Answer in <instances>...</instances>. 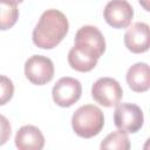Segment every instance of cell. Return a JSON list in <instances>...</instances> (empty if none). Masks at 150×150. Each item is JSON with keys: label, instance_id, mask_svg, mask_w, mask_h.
<instances>
[{"label": "cell", "instance_id": "7c38bea8", "mask_svg": "<svg viewBox=\"0 0 150 150\" xmlns=\"http://www.w3.org/2000/svg\"><path fill=\"white\" fill-rule=\"evenodd\" d=\"M19 19V9L16 5L0 1V30L12 28Z\"/></svg>", "mask_w": 150, "mask_h": 150}, {"label": "cell", "instance_id": "2e32d148", "mask_svg": "<svg viewBox=\"0 0 150 150\" xmlns=\"http://www.w3.org/2000/svg\"><path fill=\"white\" fill-rule=\"evenodd\" d=\"M138 1H139V4L144 7V9H145V11H149V5H148L149 0H138Z\"/></svg>", "mask_w": 150, "mask_h": 150}, {"label": "cell", "instance_id": "9c48e42d", "mask_svg": "<svg viewBox=\"0 0 150 150\" xmlns=\"http://www.w3.org/2000/svg\"><path fill=\"white\" fill-rule=\"evenodd\" d=\"M125 47L135 54L144 53L149 49V26L145 22H135L124 34Z\"/></svg>", "mask_w": 150, "mask_h": 150}, {"label": "cell", "instance_id": "7a4b0ae2", "mask_svg": "<svg viewBox=\"0 0 150 150\" xmlns=\"http://www.w3.org/2000/svg\"><path fill=\"white\" fill-rule=\"evenodd\" d=\"M69 23L66 15L57 9L45 11L33 30V42L42 49L56 47L68 33Z\"/></svg>", "mask_w": 150, "mask_h": 150}, {"label": "cell", "instance_id": "52a82bcc", "mask_svg": "<svg viewBox=\"0 0 150 150\" xmlns=\"http://www.w3.org/2000/svg\"><path fill=\"white\" fill-rule=\"evenodd\" d=\"M82 94V86L79 80L69 76L61 77L53 87L52 96L54 102L63 108L77 102Z\"/></svg>", "mask_w": 150, "mask_h": 150}, {"label": "cell", "instance_id": "5b68a950", "mask_svg": "<svg viewBox=\"0 0 150 150\" xmlns=\"http://www.w3.org/2000/svg\"><path fill=\"white\" fill-rule=\"evenodd\" d=\"M93 98L103 107H116L123 96L121 84L111 77H101L96 80L91 87Z\"/></svg>", "mask_w": 150, "mask_h": 150}, {"label": "cell", "instance_id": "30bf717a", "mask_svg": "<svg viewBox=\"0 0 150 150\" xmlns=\"http://www.w3.org/2000/svg\"><path fill=\"white\" fill-rule=\"evenodd\" d=\"M14 141L19 150H41L45 145V137L41 130L34 125L21 127Z\"/></svg>", "mask_w": 150, "mask_h": 150}, {"label": "cell", "instance_id": "6da1fadb", "mask_svg": "<svg viewBox=\"0 0 150 150\" xmlns=\"http://www.w3.org/2000/svg\"><path fill=\"white\" fill-rule=\"evenodd\" d=\"M105 50L104 36L95 26H83L75 35V45L68 53L69 66L81 73L90 71Z\"/></svg>", "mask_w": 150, "mask_h": 150}, {"label": "cell", "instance_id": "3957f363", "mask_svg": "<svg viewBox=\"0 0 150 150\" xmlns=\"http://www.w3.org/2000/svg\"><path fill=\"white\" fill-rule=\"evenodd\" d=\"M104 125L102 110L93 104L81 105L75 110L71 117L74 132L82 138H91L101 132Z\"/></svg>", "mask_w": 150, "mask_h": 150}, {"label": "cell", "instance_id": "5bb4252c", "mask_svg": "<svg viewBox=\"0 0 150 150\" xmlns=\"http://www.w3.org/2000/svg\"><path fill=\"white\" fill-rule=\"evenodd\" d=\"M14 94V84L12 80L5 75H0V105L6 104Z\"/></svg>", "mask_w": 150, "mask_h": 150}, {"label": "cell", "instance_id": "8fae6325", "mask_svg": "<svg viewBox=\"0 0 150 150\" xmlns=\"http://www.w3.org/2000/svg\"><path fill=\"white\" fill-rule=\"evenodd\" d=\"M127 83L129 88L136 93L146 91L150 87V71L145 62H137L132 64L127 71Z\"/></svg>", "mask_w": 150, "mask_h": 150}, {"label": "cell", "instance_id": "9a60e30c", "mask_svg": "<svg viewBox=\"0 0 150 150\" xmlns=\"http://www.w3.org/2000/svg\"><path fill=\"white\" fill-rule=\"evenodd\" d=\"M12 128L9 121L4 116L0 115V145H4L11 137Z\"/></svg>", "mask_w": 150, "mask_h": 150}, {"label": "cell", "instance_id": "8992f818", "mask_svg": "<svg viewBox=\"0 0 150 150\" xmlns=\"http://www.w3.org/2000/svg\"><path fill=\"white\" fill-rule=\"evenodd\" d=\"M25 75L33 84L43 86L54 77L53 61L43 55H33L25 62Z\"/></svg>", "mask_w": 150, "mask_h": 150}, {"label": "cell", "instance_id": "ba28073f", "mask_svg": "<svg viewBox=\"0 0 150 150\" xmlns=\"http://www.w3.org/2000/svg\"><path fill=\"white\" fill-rule=\"evenodd\" d=\"M103 18L112 28H127L134 18V9L127 0H110L103 9Z\"/></svg>", "mask_w": 150, "mask_h": 150}, {"label": "cell", "instance_id": "4fadbf2b", "mask_svg": "<svg viewBox=\"0 0 150 150\" xmlns=\"http://www.w3.org/2000/svg\"><path fill=\"white\" fill-rule=\"evenodd\" d=\"M101 149H117V150H128L130 149V142L127 132L118 130L109 134L101 143Z\"/></svg>", "mask_w": 150, "mask_h": 150}, {"label": "cell", "instance_id": "277c9868", "mask_svg": "<svg viewBox=\"0 0 150 150\" xmlns=\"http://www.w3.org/2000/svg\"><path fill=\"white\" fill-rule=\"evenodd\" d=\"M144 116L142 109L134 103H118L114 112V123L118 130L135 134L142 127Z\"/></svg>", "mask_w": 150, "mask_h": 150}, {"label": "cell", "instance_id": "e0dca14e", "mask_svg": "<svg viewBox=\"0 0 150 150\" xmlns=\"http://www.w3.org/2000/svg\"><path fill=\"white\" fill-rule=\"evenodd\" d=\"M0 1H4V2H8V4H12V5H18V4L22 2L23 0H0Z\"/></svg>", "mask_w": 150, "mask_h": 150}]
</instances>
